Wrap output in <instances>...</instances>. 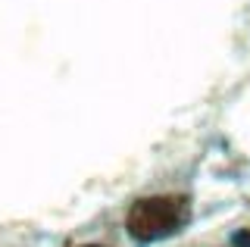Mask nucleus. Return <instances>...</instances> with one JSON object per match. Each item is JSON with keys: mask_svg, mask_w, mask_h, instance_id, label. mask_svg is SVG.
Instances as JSON below:
<instances>
[{"mask_svg": "<svg viewBox=\"0 0 250 247\" xmlns=\"http://www.w3.org/2000/svg\"><path fill=\"white\" fill-rule=\"evenodd\" d=\"M231 247H250V226H247V228H241V231H234Z\"/></svg>", "mask_w": 250, "mask_h": 247, "instance_id": "obj_2", "label": "nucleus"}, {"mask_svg": "<svg viewBox=\"0 0 250 247\" xmlns=\"http://www.w3.org/2000/svg\"><path fill=\"white\" fill-rule=\"evenodd\" d=\"M191 213L194 206L188 194H150L131 204L128 216H125V231L138 244H150L160 238L178 235L191 222Z\"/></svg>", "mask_w": 250, "mask_h": 247, "instance_id": "obj_1", "label": "nucleus"}, {"mask_svg": "<svg viewBox=\"0 0 250 247\" xmlns=\"http://www.w3.org/2000/svg\"><path fill=\"white\" fill-rule=\"evenodd\" d=\"M82 247H100V244H82Z\"/></svg>", "mask_w": 250, "mask_h": 247, "instance_id": "obj_3", "label": "nucleus"}]
</instances>
